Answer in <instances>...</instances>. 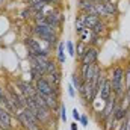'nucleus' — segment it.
Masks as SVG:
<instances>
[{
	"label": "nucleus",
	"instance_id": "f257e3e1",
	"mask_svg": "<svg viewBox=\"0 0 130 130\" xmlns=\"http://www.w3.org/2000/svg\"><path fill=\"white\" fill-rule=\"evenodd\" d=\"M33 85H35L36 94H39V95H50V94H55V95L61 97V88H55V86L45 79V76H44V77H39L38 80H35Z\"/></svg>",
	"mask_w": 130,
	"mask_h": 130
},
{
	"label": "nucleus",
	"instance_id": "f03ea898",
	"mask_svg": "<svg viewBox=\"0 0 130 130\" xmlns=\"http://www.w3.org/2000/svg\"><path fill=\"white\" fill-rule=\"evenodd\" d=\"M112 97V86H110V80H109V74L103 71L100 83H98V98L101 101H106Z\"/></svg>",
	"mask_w": 130,
	"mask_h": 130
},
{
	"label": "nucleus",
	"instance_id": "7ed1b4c3",
	"mask_svg": "<svg viewBox=\"0 0 130 130\" xmlns=\"http://www.w3.org/2000/svg\"><path fill=\"white\" fill-rule=\"evenodd\" d=\"M98 56H100V48L94 47V45H88L83 56L79 59L80 65H91V64H97L98 62Z\"/></svg>",
	"mask_w": 130,
	"mask_h": 130
},
{
	"label": "nucleus",
	"instance_id": "20e7f679",
	"mask_svg": "<svg viewBox=\"0 0 130 130\" xmlns=\"http://www.w3.org/2000/svg\"><path fill=\"white\" fill-rule=\"evenodd\" d=\"M24 47H26V52H27V58L36 56L41 52V48H42L41 44H39V41L35 36H27L24 39Z\"/></svg>",
	"mask_w": 130,
	"mask_h": 130
},
{
	"label": "nucleus",
	"instance_id": "39448f33",
	"mask_svg": "<svg viewBox=\"0 0 130 130\" xmlns=\"http://www.w3.org/2000/svg\"><path fill=\"white\" fill-rule=\"evenodd\" d=\"M117 100H118V98H115L113 97V94H112V97L104 101V109H103L101 112H98V113H100V117H98V123H103L109 115L113 113V109H115V106H117Z\"/></svg>",
	"mask_w": 130,
	"mask_h": 130
},
{
	"label": "nucleus",
	"instance_id": "423d86ee",
	"mask_svg": "<svg viewBox=\"0 0 130 130\" xmlns=\"http://www.w3.org/2000/svg\"><path fill=\"white\" fill-rule=\"evenodd\" d=\"M76 18H79L83 23V26L86 29H89V30L94 29V26L97 24L98 20H100V17H97V15H89V14H85V12H77V17Z\"/></svg>",
	"mask_w": 130,
	"mask_h": 130
},
{
	"label": "nucleus",
	"instance_id": "0eeeda50",
	"mask_svg": "<svg viewBox=\"0 0 130 130\" xmlns=\"http://www.w3.org/2000/svg\"><path fill=\"white\" fill-rule=\"evenodd\" d=\"M0 129L2 130H15L12 127V115L5 107L0 106Z\"/></svg>",
	"mask_w": 130,
	"mask_h": 130
},
{
	"label": "nucleus",
	"instance_id": "6e6552de",
	"mask_svg": "<svg viewBox=\"0 0 130 130\" xmlns=\"http://www.w3.org/2000/svg\"><path fill=\"white\" fill-rule=\"evenodd\" d=\"M77 11H79V12L89 14V15H97L95 2H91V0H77Z\"/></svg>",
	"mask_w": 130,
	"mask_h": 130
},
{
	"label": "nucleus",
	"instance_id": "1a4fd4ad",
	"mask_svg": "<svg viewBox=\"0 0 130 130\" xmlns=\"http://www.w3.org/2000/svg\"><path fill=\"white\" fill-rule=\"evenodd\" d=\"M17 86L18 91L24 95V97H33L35 95V85L32 82H26V80H17Z\"/></svg>",
	"mask_w": 130,
	"mask_h": 130
},
{
	"label": "nucleus",
	"instance_id": "9d476101",
	"mask_svg": "<svg viewBox=\"0 0 130 130\" xmlns=\"http://www.w3.org/2000/svg\"><path fill=\"white\" fill-rule=\"evenodd\" d=\"M107 30H109V23H107V20H103V18H100V20H98V23L94 26V29H92L91 32L103 38V35L107 32Z\"/></svg>",
	"mask_w": 130,
	"mask_h": 130
},
{
	"label": "nucleus",
	"instance_id": "9b49d317",
	"mask_svg": "<svg viewBox=\"0 0 130 130\" xmlns=\"http://www.w3.org/2000/svg\"><path fill=\"white\" fill-rule=\"evenodd\" d=\"M45 79L55 86V88H61V83H62V70H58L52 74H47Z\"/></svg>",
	"mask_w": 130,
	"mask_h": 130
},
{
	"label": "nucleus",
	"instance_id": "f8f14e48",
	"mask_svg": "<svg viewBox=\"0 0 130 130\" xmlns=\"http://www.w3.org/2000/svg\"><path fill=\"white\" fill-rule=\"evenodd\" d=\"M56 61H58L59 65L65 64V42L64 41H59V44L56 47Z\"/></svg>",
	"mask_w": 130,
	"mask_h": 130
},
{
	"label": "nucleus",
	"instance_id": "ddd939ff",
	"mask_svg": "<svg viewBox=\"0 0 130 130\" xmlns=\"http://www.w3.org/2000/svg\"><path fill=\"white\" fill-rule=\"evenodd\" d=\"M58 70H61V65L58 64V61L56 59H48V62L45 64V76L47 74H52V73H55V71H58Z\"/></svg>",
	"mask_w": 130,
	"mask_h": 130
},
{
	"label": "nucleus",
	"instance_id": "4468645a",
	"mask_svg": "<svg viewBox=\"0 0 130 130\" xmlns=\"http://www.w3.org/2000/svg\"><path fill=\"white\" fill-rule=\"evenodd\" d=\"M104 5V9L107 12V15L110 18H113V15H118V5L117 2H112V3H103Z\"/></svg>",
	"mask_w": 130,
	"mask_h": 130
},
{
	"label": "nucleus",
	"instance_id": "2eb2a0df",
	"mask_svg": "<svg viewBox=\"0 0 130 130\" xmlns=\"http://www.w3.org/2000/svg\"><path fill=\"white\" fill-rule=\"evenodd\" d=\"M70 83L76 88V91H79V89L82 88L83 82H82V79H80V76H79V71H74V73L71 74V82H70Z\"/></svg>",
	"mask_w": 130,
	"mask_h": 130
},
{
	"label": "nucleus",
	"instance_id": "dca6fc26",
	"mask_svg": "<svg viewBox=\"0 0 130 130\" xmlns=\"http://www.w3.org/2000/svg\"><path fill=\"white\" fill-rule=\"evenodd\" d=\"M86 47H88V44H86V42H83V41H77V44H76V56H77V61L83 56V53H85Z\"/></svg>",
	"mask_w": 130,
	"mask_h": 130
},
{
	"label": "nucleus",
	"instance_id": "f3484780",
	"mask_svg": "<svg viewBox=\"0 0 130 130\" xmlns=\"http://www.w3.org/2000/svg\"><path fill=\"white\" fill-rule=\"evenodd\" d=\"M124 89L126 91L130 89V64L126 65L124 68Z\"/></svg>",
	"mask_w": 130,
	"mask_h": 130
},
{
	"label": "nucleus",
	"instance_id": "a211bd4d",
	"mask_svg": "<svg viewBox=\"0 0 130 130\" xmlns=\"http://www.w3.org/2000/svg\"><path fill=\"white\" fill-rule=\"evenodd\" d=\"M65 47H67V53L71 56V58H76V44L73 41H67L65 42Z\"/></svg>",
	"mask_w": 130,
	"mask_h": 130
},
{
	"label": "nucleus",
	"instance_id": "6ab92c4d",
	"mask_svg": "<svg viewBox=\"0 0 130 130\" xmlns=\"http://www.w3.org/2000/svg\"><path fill=\"white\" fill-rule=\"evenodd\" d=\"M20 17L23 18V20H32V17H33V12L29 9V6H26L21 12H20Z\"/></svg>",
	"mask_w": 130,
	"mask_h": 130
},
{
	"label": "nucleus",
	"instance_id": "aec40b11",
	"mask_svg": "<svg viewBox=\"0 0 130 130\" xmlns=\"http://www.w3.org/2000/svg\"><path fill=\"white\" fill-rule=\"evenodd\" d=\"M74 29H76V35L79 36V35L83 32V30H85L86 27L83 26V23H82V21H80L79 18H76V23H74Z\"/></svg>",
	"mask_w": 130,
	"mask_h": 130
},
{
	"label": "nucleus",
	"instance_id": "412c9836",
	"mask_svg": "<svg viewBox=\"0 0 130 130\" xmlns=\"http://www.w3.org/2000/svg\"><path fill=\"white\" fill-rule=\"evenodd\" d=\"M59 117H61V121L67 123V107H65L64 103H61V109H59Z\"/></svg>",
	"mask_w": 130,
	"mask_h": 130
},
{
	"label": "nucleus",
	"instance_id": "4be33fe9",
	"mask_svg": "<svg viewBox=\"0 0 130 130\" xmlns=\"http://www.w3.org/2000/svg\"><path fill=\"white\" fill-rule=\"evenodd\" d=\"M79 124H80L82 127H88V115H80V121H79Z\"/></svg>",
	"mask_w": 130,
	"mask_h": 130
},
{
	"label": "nucleus",
	"instance_id": "5701e85b",
	"mask_svg": "<svg viewBox=\"0 0 130 130\" xmlns=\"http://www.w3.org/2000/svg\"><path fill=\"white\" fill-rule=\"evenodd\" d=\"M67 89H68V95H70V97H71V98L76 97V88H74V86H73L71 83L68 85V88H67Z\"/></svg>",
	"mask_w": 130,
	"mask_h": 130
},
{
	"label": "nucleus",
	"instance_id": "b1692460",
	"mask_svg": "<svg viewBox=\"0 0 130 130\" xmlns=\"http://www.w3.org/2000/svg\"><path fill=\"white\" fill-rule=\"evenodd\" d=\"M73 118H74V121H76V123H79V121H80V113H79L77 107H74V109H73Z\"/></svg>",
	"mask_w": 130,
	"mask_h": 130
},
{
	"label": "nucleus",
	"instance_id": "393cba45",
	"mask_svg": "<svg viewBox=\"0 0 130 130\" xmlns=\"http://www.w3.org/2000/svg\"><path fill=\"white\" fill-rule=\"evenodd\" d=\"M70 130H79V126H77V123H76V121L70 124Z\"/></svg>",
	"mask_w": 130,
	"mask_h": 130
},
{
	"label": "nucleus",
	"instance_id": "a878e982",
	"mask_svg": "<svg viewBox=\"0 0 130 130\" xmlns=\"http://www.w3.org/2000/svg\"><path fill=\"white\" fill-rule=\"evenodd\" d=\"M53 2H55V5H59V3H61L62 0H53Z\"/></svg>",
	"mask_w": 130,
	"mask_h": 130
},
{
	"label": "nucleus",
	"instance_id": "bb28decb",
	"mask_svg": "<svg viewBox=\"0 0 130 130\" xmlns=\"http://www.w3.org/2000/svg\"><path fill=\"white\" fill-rule=\"evenodd\" d=\"M126 94H127V97H129V101H130V89H129V91H126Z\"/></svg>",
	"mask_w": 130,
	"mask_h": 130
},
{
	"label": "nucleus",
	"instance_id": "cd10ccee",
	"mask_svg": "<svg viewBox=\"0 0 130 130\" xmlns=\"http://www.w3.org/2000/svg\"><path fill=\"white\" fill-rule=\"evenodd\" d=\"M21 2H23V3H26V5L29 3V0H21Z\"/></svg>",
	"mask_w": 130,
	"mask_h": 130
},
{
	"label": "nucleus",
	"instance_id": "c85d7f7f",
	"mask_svg": "<svg viewBox=\"0 0 130 130\" xmlns=\"http://www.w3.org/2000/svg\"><path fill=\"white\" fill-rule=\"evenodd\" d=\"M17 130H24V129H21V127H20V129H17Z\"/></svg>",
	"mask_w": 130,
	"mask_h": 130
}]
</instances>
